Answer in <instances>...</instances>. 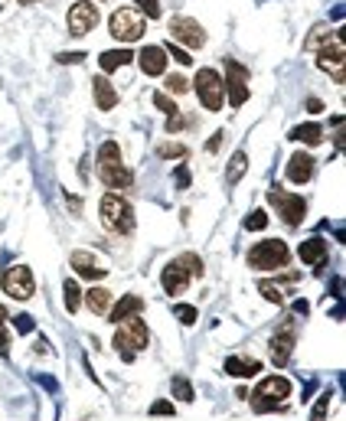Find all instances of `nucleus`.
<instances>
[{
  "mask_svg": "<svg viewBox=\"0 0 346 421\" xmlns=\"http://www.w3.org/2000/svg\"><path fill=\"white\" fill-rule=\"evenodd\" d=\"M151 343V333H147V323H144L141 313H131L125 321H118V333H115V350L121 353V359H134L141 350H147Z\"/></svg>",
  "mask_w": 346,
  "mask_h": 421,
  "instance_id": "1",
  "label": "nucleus"
},
{
  "mask_svg": "<svg viewBox=\"0 0 346 421\" xmlns=\"http://www.w3.org/2000/svg\"><path fill=\"white\" fill-rule=\"evenodd\" d=\"M98 216H102V226L108 229V232H115V236H131V232H134V209H131V202L121 200L118 193L102 196Z\"/></svg>",
  "mask_w": 346,
  "mask_h": 421,
  "instance_id": "2",
  "label": "nucleus"
},
{
  "mask_svg": "<svg viewBox=\"0 0 346 421\" xmlns=\"http://www.w3.org/2000/svg\"><path fill=\"white\" fill-rule=\"evenodd\" d=\"M287 396H291V382L284 376H268L252 392V408L255 412H278V408H284Z\"/></svg>",
  "mask_w": 346,
  "mask_h": 421,
  "instance_id": "3",
  "label": "nucleus"
},
{
  "mask_svg": "<svg viewBox=\"0 0 346 421\" xmlns=\"http://www.w3.org/2000/svg\"><path fill=\"white\" fill-rule=\"evenodd\" d=\"M287 258H291V252L281 238H265L255 248H248V265L255 271H278L287 265Z\"/></svg>",
  "mask_w": 346,
  "mask_h": 421,
  "instance_id": "4",
  "label": "nucleus"
},
{
  "mask_svg": "<svg viewBox=\"0 0 346 421\" xmlns=\"http://www.w3.org/2000/svg\"><path fill=\"white\" fill-rule=\"evenodd\" d=\"M111 36L115 40H121V42H137L144 36V30H147V23H144V17L137 13V10H127V7H121V10H115L111 13Z\"/></svg>",
  "mask_w": 346,
  "mask_h": 421,
  "instance_id": "5",
  "label": "nucleus"
},
{
  "mask_svg": "<svg viewBox=\"0 0 346 421\" xmlns=\"http://www.w3.org/2000/svg\"><path fill=\"white\" fill-rule=\"evenodd\" d=\"M268 202L278 209V216L287 222V226H301L304 222V216H307V202H304V196H294V193H287V190H271L268 193Z\"/></svg>",
  "mask_w": 346,
  "mask_h": 421,
  "instance_id": "6",
  "label": "nucleus"
},
{
  "mask_svg": "<svg viewBox=\"0 0 346 421\" xmlns=\"http://www.w3.org/2000/svg\"><path fill=\"white\" fill-rule=\"evenodd\" d=\"M196 95H200V101H203L209 111H219L222 101H226V85H222L219 72L216 69H200V76H196Z\"/></svg>",
  "mask_w": 346,
  "mask_h": 421,
  "instance_id": "7",
  "label": "nucleus"
},
{
  "mask_svg": "<svg viewBox=\"0 0 346 421\" xmlns=\"http://www.w3.org/2000/svg\"><path fill=\"white\" fill-rule=\"evenodd\" d=\"M0 287L7 291L13 301H30L36 291L33 284V275H30V268L26 265H10L4 275H0Z\"/></svg>",
  "mask_w": 346,
  "mask_h": 421,
  "instance_id": "8",
  "label": "nucleus"
},
{
  "mask_svg": "<svg viewBox=\"0 0 346 421\" xmlns=\"http://www.w3.org/2000/svg\"><path fill=\"white\" fill-rule=\"evenodd\" d=\"M317 66L323 69V72H333V79H337L340 85H343V66H346V50H343V40H340V33H333L323 46H317Z\"/></svg>",
  "mask_w": 346,
  "mask_h": 421,
  "instance_id": "9",
  "label": "nucleus"
},
{
  "mask_svg": "<svg viewBox=\"0 0 346 421\" xmlns=\"http://www.w3.org/2000/svg\"><path fill=\"white\" fill-rule=\"evenodd\" d=\"M95 26H98V7H95L92 0H79V4L69 7V33L72 36L92 33Z\"/></svg>",
  "mask_w": 346,
  "mask_h": 421,
  "instance_id": "10",
  "label": "nucleus"
},
{
  "mask_svg": "<svg viewBox=\"0 0 346 421\" xmlns=\"http://www.w3.org/2000/svg\"><path fill=\"white\" fill-rule=\"evenodd\" d=\"M245 79H248V69L238 66L236 59H226V79H222V85L229 88V105H232V108L245 105V98H248V85H245Z\"/></svg>",
  "mask_w": 346,
  "mask_h": 421,
  "instance_id": "11",
  "label": "nucleus"
},
{
  "mask_svg": "<svg viewBox=\"0 0 346 421\" xmlns=\"http://www.w3.org/2000/svg\"><path fill=\"white\" fill-rule=\"evenodd\" d=\"M170 36L183 42L186 50H200V46L206 42V30L190 17H173L170 20Z\"/></svg>",
  "mask_w": 346,
  "mask_h": 421,
  "instance_id": "12",
  "label": "nucleus"
},
{
  "mask_svg": "<svg viewBox=\"0 0 346 421\" xmlns=\"http://www.w3.org/2000/svg\"><path fill=\"white\" fill-rule=\"evenodd\" d=\"M190 281H193V275L183 268V261H170L167 268L161 271V284H163V291H167L170 297L173 294H183L186 287H190Z\"/></svg>",
  "mask_w": 346,
  "mask_h": 421,
  "instance_id": "13",
  "label": "nucleus"
},
{
  "mask_svg": "<svg viewBox=\"0 0 346 421\" xmlns=\"http://www.w3.org/2000/svg\"><path fill=\"white\" fill-rule=\"evenodd\" d=\"M98 177H102V183L111 186V190H127V186H134L131 170H127L121 161H102L98 163Z\"/></svg>",
  "mask_w": 346,
  "mask_h": 421,
  "instance_id": "14",
  "label": "nucleus"
},
{
  "mask_svg": "<svg viewBox=\"0 0 346 421\" xmlns=\"http://www.w3.org/2000/svg\"><path fill=\"white\" fill-rule=\"evenodd\" d=\"M313 167H317V161L307 151L291 154V161H287V183H294V186L307 183L313 177Z\"/></svg>",
  "mask_w": 346,
  "mask_h": 421,
  "instance_id": "15",
  "label": "nucleus"
},
{
  "mask_svg": "<svg viewBox=\"0 0 346 421\" xmlns=\"http://www.w3.org/2000/svg\"><path fill=\"white\" fill-rule=\"evenodd\" d=\"M137 62H141L144 76H163L167 72V50L163 46H147V50H141Z\"/></svg>",
  "mask_w": 346,
  "mask_h": 421,
  "instance_id": "16",
  "label": "nucleus"
},
{
  "mask_svg": "<svg viewBox=\"0 0 346 421\" xmlns=\"http://www.w3.org/2000/svg\"><path fill=\"white\" fill-rule=\"evenodd\" d=\"M291 350H294V330L291 327L278 330V333L271 337V362H275V366H284V362L291 359Z\"/></svg>",
  "mask_w": 346,
  "mask_h": 421,
  "instance_id": "17",
  "label": "nucleus"
},
{
  "mask_svg": "<svg viewBox=\"0 0 346 421\" xmlns=\"http://www.w3.org/2000/svg\"><path fill=\"white\" fill-rule=\"evenodd\" d=\"M72 268H76L85 281H102L105 278V268L98 265V258L88 255V252H72Z\"/></svg>",
  "mask_w": 346,
  "mask_h": 421,
  "instance_id": "18",
  "label": "nucleus"
},
{
  "mask_svg": "<svg viewBox=\"0 0 346 421\" xmlns=\"http://www.w3.org/2000/svg\"><path fill=\"white\" fill-rule=\"evenodd\" d=\"M297 258L304 261V265H321V261H327V238H323V236H311L307 242H301Z\"/></svg>",
  "mask_w": 346,
  "mask_h": 421,
  "instance_id": "19",
  "label": "nucleus"
},
{
  "mask_svg": "<svg viewBox=\"0 0 346 421\" xmlns=\"http://www.w3.org/2000/svg\"><path fill=\"white\" fill-rule=\"evenodd\" d=\"M92 92H95V105H98L102 111H111L115 105H118V92H115V85H111L105 76H98L92 82Z\"/></svg>",
  "mask_w": 346,
  "mask_h": 421,
  "instance_id": "20",
  "label": "nucleus"
},
{
  "mask_svg": "<svg viewBox=\"0 0 346 421\" xmlns=\"http://www.w3.org/2000/svg\"><path fill=\"white\" fill-rule=\"evenodd\" d=\"M144 311V301L137 294H125L115 307H111V313H108V321L111 323H118V321H125V317H131V313H141Z\"/></svg>",
  "mask_w": 346,
  "mask_h": 421,
  "instance_id": "21",
  "label": "nucleus"
},
{
  "mask_svg": "<svg viewBox=\"0 0 346 421\" xmlns=\"http://www.w3.org/2000/svg\"><path fill=\"white\" fill-rule=\"evenodd\" d=\"M226 372L229 376H238V379H252L262 372V362L258 359H238V356H229L226 359Z\"/></svg>",
  "mask_w": 346,
  "mask_h": 421,
  "instance_id": "22",
  "label": "nucleus"
},
{
  "mask_svg": "<svg viewBox=\"0 0 346 421\" xmlns=\"http://www.w3.org/2000/svg\"><path fill=\"white\" fill-rule=\"evenodd\" d=\"M127 62H134V52H131V50H105L102 56H98L102 72H115V69L127 66Z\"/></svg>",
  "mask_w": 346,
  "mask_h": 421,
  "instance_id": "23",
  "label": "nucleus"
},
{
  "mask_svg": "<svg viewBox=\"0 0 346 421\" xmlns=\"http://www.w3.org/2000/svg\"><path fill=\"white\" fill-rule=\"evenodd\" d=\"M291 137H294V141L311 144V147H317V144H323V127L313 125V121H307V125L294 127V131H291Z\"/></svg>",
  "mask_w": 346,
  "mask_h": 421,
  "instance_id": "24",
  "label": "nucleus"
},
{
  "mask_svg": "<svg viewBox=\"0 0 346 421\" xmlns=\"http://www.w3.org/2000/svg\"><path fill=\"white\" fill-rule=\"evenodd\" d=\"M85 304H88V311H92V313H105V311H108V304H111L108 287H88Z\"/></svg>",
  "mask_w": 346,
  "mask_h": 421,
  "instance_id": "25",
  "label": "nucleus"
},
{
  "mask_svg": "<svg viewBox=\"0 0 346 421\" xmlns=\"http://www.w3.org/2000/svg\"><path fill=\"white\" fill-rule=\"evenodd\" d=\"M245 170H248V157H245L242 151L232 154V161H229V167H226V183H238Z\"/></svg>",
  "mask_w": 346,
  "mask_h": 421,
  "instance_id": "26",
  "label": "nucleus"
},
{
  "mask_svg": "<svg viewBox=\"0 0 346 421\" xmlns=\"http://www.w3.org/2000/svg\"><path fill=\"white\" fill-rule=\"evenodd\" d=\"M258 294L271 304H284V291H281L278 281H258Z\"/></svg>",
  "mask_w": 346,
  "mask_h": 421,
  "instance_id": "27",
  "label": "nucleus"
},
{
  "mask_svg": "<svg viewBox=\"0 0 346 421\" xmlns=\"http://www.w3.org/2000/svg\"><path fill=\"white\" fill-rule=\"evenodd\" d=\"M66 307H69V313H76L79 311V304H82V287H79V281H66Z\"/></svg>",
  "mask_w": 346,
  "mask_h": 421,
  "instance_id": "28",
  "label": "nucleus"
},
{
  "mask_svg": "<svg viewBox=\"0 0 346 421\" xmlns=\"http://www.w3.org/2000/svg\"><path fill=\"white\" fill-rule=\"evenodd\" d=\"M333 33H337V30H330V26H317V30H313L311 36H307L304 50H311V52H313V50H317V46H321V42H327Z\"/></svg>",
  "mask_w": 346,
  "mask_h": 421,
  "instance_id": "29",
  "label": "nucleus"
},
{
  "mask_svg": "<svg viewBox=\"0 0 346 421\" xmlns=\"http://www.w3.org/2000/svg\"><path fill=\"white\" fill-rule=\"evenodd\" d=\"M186 147L183 144H161V147H157V157H167V161H183L186 157Z\"/></svg>",
  "mask_w": 346,
  "mask_h": 421,
  "instance_id": "30",
  "label": "nucleus"
},
{
  "mask_svg": "<svg viewBox=\"0 0 346 421\" xmlns=\"http://www.w3.org/2000/svg\"><path fill=\"white\" fill-rule=\"evenodd\" d=\"M180 261H183V268L186 271H190V275H193V278H203V258H200V255H193V252H186L183 255V258H180Z\"/></svg>",
  "mask_w": 346,
  "mask_h": 421,
  "instance_id": "31",
  "label": "nucleus"
},
{
  "mask_svg": "<svg viewBox=\"0 0 346 421\" xmlns=\"http://www.w3.org/2000/svg\"><path fill=\"white\" fill-rule=\"evenodd\" d=\"M154 105H157L163 115H170V118H177V115H180V108L173 105V98H170V95H163V92H154Z\"/></svg>",
  "mask_w": 346,
  "mask_h": 421,
  "instance_id": "32",
  "label": "nucleus"
},
{
  "mask_svg": "<svg viewBox=\"0 0 346 421\" xmlns=\"http://www.w3.org/2000/svg\"><path fill=\"white\" fill-rule=\"evenodd\" d=\"M265 226H268V212L255 209L252 216H245V229H248V232H262Z\"/></svg>",
  "mask_w": 346,
  "mask_h": 421,
  "instance_id": "33",
  "label": "nucleus"
},
{
  "mask_svg": "<svg viewBox=\"0 0 346 421\" xmlns=\"http://www.w3.org/2000/svg\"><path fill=\"white\" fill-rule=\"evenodd\" d=\"M173 396H177L180 402H193V386L177 376V379H173Z\"/></svg>",
  "mask_w": 346,
  "mask_h": 421,
  "instance_id": "34",
  "label": "nucleus"
},
{
  "mask_svg": "<svg viewBox=\"0 0 346 421\" xmlns=\"http://www.w3.org/2000/svg\"><path fill=\"white\" fill-rule=\"evenodd\" d=\"M173 313H177V321L186 323V327H193V323H196V307H190V304H180V307H173Z\"/></svg>",
  "mask_w": 346,
  "mask_h": 421,
  "instance_id": "35",
  "label": "nucleus"
},
{
  "mask_svg": "<svg viewBox=\"0 0 346 421\" xmlns=\"http://www.w3.org/2000/svg\"><path fill=\"white\" fill-rule=\"evenodd\" d=\"M167 82V92H173V95H183L186 88H190V82H186L183 76H170V79H163Z\"/></svg>",
  "mask_w": 346,
  "mask_h": 421,
  "instance_id": "36",
  "label": "nucleus"
},
{
  "mask_svg": "<svg viewBox=\"0 0 346 421\" xmlns=\"http://www.w3.org/2000/svg\"><path fill=\"white\" fill-rule=\"evenodd\" d=\"M134 4H137V7H141L151 20H157V17H161V0H134Z\"/></svg>",
  "mask_w": 346,
  "mask_h": 421,
  "instance_id": "37",
  "label": "nucleus"
},
{
  "mask_svg": "<svg viewBox=\"0 0 346 421\" xmlns=\"http://www.w3.org/2000/svg\"><path fill=\"white\" fill-rule=\"evenodd\" d=\"M163 50H167V52H173V59H177V62H183V66H190V62H193V56H190L186 50H180V46H173V42H170V46H163Z\"/></svg>",
  "mask_w": 346,
  "mask_h": 421,
  "instance_id": "38",
  "label": "nucleus"
},
{
  "mask_svg": "<svg viewBox=\"0 0 346 421\" xmlns=\"http://www.w3.org/2000/svg\"><path fill=\"white\" fill-rule=\"evenodd\" d=\"M4 323H7V311L0 307V353H7L10 350V340H7V333H4Z\"/></svg>",
  "mask_w": 346,
  "mask_h": 421,
  "instance_id": "39",
  "label": "nucleus"
},
{
  "mask_svg": "<svg viewBox=\"0 0 346 421\" xmlns=\"http://www.w3.org/2000/svg\"><path fill=\"white\" fill-rule=\"evenodd\" d=\"M151 415H173V402H154Z\"/></svg>",
  "mask_w": 346,
  "mask_h": 421,
  "instance_id": "40",
  "label": "nucleus"
},
{
  "mask_svg": "<svg viewBox=\"0 0 346 421\" xmlns=\"http://www.w3.org/2000/svg\"><path fill=\"white\" fill-rule=\"evenodd\" d=\"M13 327H17V333H30V330H33V321H30V317H17Z\"/></svg>",
  "mask_w": 346,
  "mask_h": 421,
  "instance_id": "41",
  "label": "nucleus"
},
{
  "mask_svg": "<svg viewBox=\"0 0 346 421\" xmlns=\"http://www.w3.org/2000/svg\"><path fill=\"white\" fill-rule=\"evenodd\" d=\"M177 186H180V190L190 186V170H186V167H177Z\"/></svg>",
  "mask_w": 346,
  "mask_h": 421,
  "instance_id": "42",
  "label": "nucleus"
},
{
  "mask_svg": "<svg viewBox=\"0 0 346 421\" xmlns=\"http://www.w3.org/2000/svg\"><path fill=\"white\" fill-rule=\"evenodd\" d=\"M56 59H59V62H85V52H69V56H66V52H59Z\"/></svg>",
  "mask_w": 346,
  "mask_h": 421,
  "instance_id": "43",
  "label": "nucleus"
},
{
  "mask_svg": "<svg viewBox=\"0 0 346 421\" xmlns=\"http://www.w3.org/2000/svg\"><path fill=\"white\" fill-rule=\"evenodd\" d=\"M327 405H330V392H323V398L317 402V408H313V418H323V412H327Z\"/></svg>",
  "mask_w": 346,
  "mask_h": 421,
  "instance_id": "44",
  "label": "nucleus"
},
{
  "mask_svg": "<svg viewBox=\"0 0 346 421\" xmlns=\"http://www.w3.org/2000/svg\"><path fill=\"white\" fill-rule=\"evenodd\" d=\"M219 144H222V134H212L209 141H206V154H216L219 151Z\"/></svg>",
  "mask_w": 346,
  "mask_h": 421,
  "instance_id": "45",
  "label": "nucleus"
},
{
  "mask_svg": "<svg viewBox=\"0 0 346 421\" xmlns=\"http://www.w3.org/2000/svg\"><path fill=\"white\" fill-rule=\"evenodd\" d=\"M307 111H311V115L323 111V101H321V98H307Z\"/></svg>",
  "mask_w": 346,
  "mask_h": 421,
  "instance_id": "46",
  "label": "nucleus"
},
{
  "mask_svg": "<svg viewBox=\"0 0 346 421\" xmlns=\"http://www.w3.org/2000/svg\"><path fill=\"white\" fill-rule=\"evenodd\" d=\"M23 4H40V0H23Z\"/></svg>",
  "mask_w": 346,
  "mask_h": 421,
  "instance_id": "47",
  "label": "nucleus"
}]
</instances>
